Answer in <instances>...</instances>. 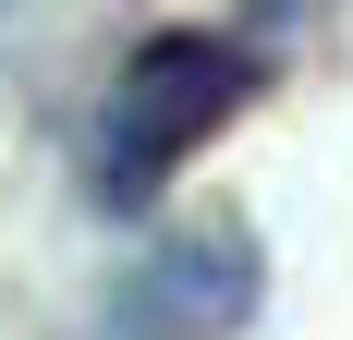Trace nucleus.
I'll return each instance as SVG.
<instances>
[{
	"instance_id": "obj_1",
	"label": "nucleus",
	"mask_w": 353,
	"mask_h": 340,
	"mask_svg": "<svg viewBox=\"0 0 353 340\" xmlns=\"http://www.w3.org/2000/svg\"><path fill=\"white\" fill-rule=\"evenodd\" d=\"M244 98H256V61L232 49V36H208V25L146 36L134 61L110 73V109H98V195L110 206H146Z\"/></svg>"
},
{
	"instance_id": "obj_2",
	"label": "nucleus",
	"mask_w": 353,
	"mask_h": 340,
	"mask_svg": "<svg viewBox=\"0 0 353 340\" xmlns=\"http://www.w3.org/2000/svg\"><path fill=\"white\" fill-rule=\"evenodd\" d=\"M256 292H268V255L244 219H183L110 279L98 340H244Z\"/></svg>"
}]
</instances>
